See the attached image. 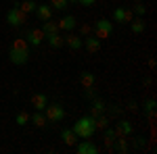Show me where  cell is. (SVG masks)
<instances>
[{"mask_svg": "<svg viewBox=\"0 0 157 154\" xmlns=\"http://www.w3.org/2000/svg\"><path fill=\"white\" fill-rule=\"evenodd\" d=\"M113 34V23L109 19H98L94 27H92V36H97L98 40H107Z\"/></svg>", "mask_w": 157, "mask_h": 154, "instance_id": "obj_4", "label": "cell"}, {"mask_svg": "<svg viewBox=\"0 0 157 154\" xmlns=\"http://www.w3.org/2000/svg\"><path fill=\"white\" fill-rule=\"evenodd\" d=\"M15 123H17L19 127L27 125V123H29V115H27V110H19V113H17V117H15Z\"/></svg>", "mask_w": 157, "mask_h": 154, "instance_id": "obj_27", "label": "cell"}, {"mask_svg": "<svg viewBox=\"0 0 157 154\" xmlns=\"http://www.w3.org/2000/svg\"><path fill=\"white\" fill-rule=\"evenodd\" d=\"M67 2H69V4H78V0H67Z\"/></svg>", "mask_w": 157, "mask_h": 154, "instance_id": "obj_39", "label": "cell"}, {"mask_svg": "<svg viewBox=\"0 0 157 154\" xmlns=\"http://www.w3.org/2000/svg\"><path fill=\"white\" fill-rule=\"evenodd\" d=\"M94 123H97V131H103L105 127L111 125V117H109L107 113H103V115H98V117L94 119Z\"/></svg>", "mask_w": 157, "mask_h": 154, "instance_id": "obj_23", "label": "cell"}, {"mask_svg": "<svg viewBox=\"0 0 157 154\" xmlns=\"http://www.w3.org/2000/svg\"><path fill=\"white\" fill-rule=\"evenodd\" d=\"M57 27H59V31H73L78 27V19L73 15H65L57 21Z\"/></svg>", "mask_w": 157, "mask_h": 154, "instance_id": "obj_9", "label": "cell"}, {"mask_svg": "<svg viewBox=\"0 0 157 154\" xmlns=\"http://www.w3.org/2000/svg\"><path fill=\"white\" fill-rule=\"evenodd\" d=\"M149 69H155V59H149Z\"/></svg>", "mask_w": 157, "mask_h": 154, "instance_id": "obj_38", "label": "cell"}, {"mask_svg": "<svg viewBox=\"0 0 157 154\" xmlns=\"http://www.w3.org/2000/svg\"><path fill=\"white\" fill-rule=\"evenodd\" d=\"M124 115V108L120 104H109V117H121Z\"/></svg>", "mask_w": 157, "mask_h": 154, "instance_id": "obj_29", "label": "cell"}, {"mask_svg": "<svg viewBox=\"0 0 157 154\" xmlns=\"http://www.w3.org/2000/svg\"><path fill=\"white\" fill-rule=\"evenodd\" d=\"M147 119H149V123H153L155 121V110H149L147 113Z\"/></svg>", "mask_w": 157, "mask_h": 154, "instance_id": "obj_36", "label": "cell"}, {"mask_svg": "<svg viewBox=\"0 0 157 154\" xmlns=\"http://www.w3.org/2000/svg\"><path fill=\"white\" fill-rule=\"evenodd\" d=\"M80 83L84 85V90H86V88H94V83H97V79H94V73L82 71V73H80Z\"/></svg>", "mask_w": 157, "mask_h": 154, "instance_id": "obj_18", "label": "cell"}, {"mask_svg": "<svg viewBox=\"0 0 157 154\" xmlns=\"http://www.w3.org/2000/svg\"><path fill=\"white\" fill-rule=\"evenodd\" d=\"M46 104H48V96L46 94H34L32 96V106H34V110H44L46 108Z\"/></svg>", "mask_w": 157, "mask_h": 154, "instance_id": "obj_14", "label": "cell"}, {"mask_svg": "<svg viewBox=\"0 0 157 154\" xmlns=\"http://www.w3.org/2000/svg\"><path fill=\"white\" fill-rule=\"evenodd\" d=\"M75 150H78V154H97L98 152L97 144L90 142V138H88V140H82V142H78V144H75Z\"/></svg>", "mask_w": 157, "mask_h": 154, "instance_id": "obj_11", "label": "cell"}, {"mask_svg": "<svg viewBox=\"0 0 157 154\" xmlns=\"http://www.w3.org/2000/svg\"><path fill=\"white\" fill-rule=\"evenodd\" d=\"M46 42H48L50 48H63L65 46V42H63V36H61V31H57V34H50V36L44 38Z\"/></svg>", "mask_w": 157, "mask_h": 154, "instance_id": "obj_17", "label": "cell"}, {"mask_svg": "<svg viewBox=\"0 0 157 154\" xmlns=\"http://www.w3.org/2000/svg\"><path fill=\"white\" fill-rule=\"evenodd\" d=\"M34 13H36L38 21H48V19H52V9H50V4H38Z\"/></svg>", "mask_w": 157, "mask_h": 154, "instance_id": "obj_12", "label": "cell"}, {"mask_svg": "<svg viewBox=\"0 0 157 154\" xmlns=\"http://www.w3.org/2000/svg\"><path fill=\"white\" fill-rule=\"evenodd\" d=\"M9 59L13 65H25L29 60V44L25 38H15L9 46Z\"/></svg>", "mask_w": 157, "mask_h": 154, "instance_id": "obj_1", "label": "cell"}, {"mask_svg": "<svg viewBox=\"0 0 157 154\" xmlns=\"http://www.w3.org/2000/svg\"><path fill=\"white\" fill-rule=\"evenodd\" d=\"M84 96H86V98H88V100H92V98H94V96H97V92H94V88H86Z\"/></svg>", "mask_w": 157, "mask_h": 154, "instance_id": "obj_32", "label": "cell"}, {"mask_svg": "<svg viewBox=\"0 0 157 154\" xmlns=\"http://www.w3.org/2000/svg\"><path fill=\"white\" fill-rule=\"evenodd\" d=\"M132 2H140V0H132Z\"/></svg>", "mask_w": 157, "mask_h": 154, "instance_id": "obj_40", "label": "cell"}, {"mask_svg": "<svg viewBox=\"0 0 157 154\" xmlns=\"http://www.w3.org/2000/svg\"><path fill=\"white\" fill-rule=\"evenodd\" d=\"M29 123H34L36 127H46L48 121H46V117H44V110H34V113L29 115Z\"/></svg>", "mask_w": 157, "mask_h": 154, "instance_id": "obj_16", "label": "cell"}, {"mask_svg": "<svg viewBox=\"0 0 157 154\" xmlns=\"http://www.w3.org/2000/svg\"><path fill=\"white\" fill-rule=\"evenodd\" d=\"M78 2H80V4H84V6H92L97 0H78Z\"/></svg>", "mask_w": 157, "mask_h": 154, "instance_id": "obj_35", "label": "cell"}, {"mask_svg": "<svg viewBox=\"0 0 157 154\" xmlns=\"http://www.w3.org/2000/svg\"><path fill=\"white\" fill-rule=\"evenodd\" d=\"M115 138H117V135H115V129H113L111 125L103 129V142H105V148H107V150H113V142H115Z\"/></svg>", "mask_w": 157, "mask_h": 154, "instance_id": "obj_15", "label": "cell"}, {"mask_svg": "<svg viewBox=\"0 0 157 154\" xmlns=\"http://www.w3.org/2000/svg\"><path fill=\"white\" fill-rule=\"evenodd\" d=\"M61 140L67 146H75L78 144V135L73 133V129H61Z\"/></svg>", "mask_w": 157, "mask_h": 154, "instance_id": "obj_19", "label": "cell"}, {"mask_svg": "<svg viewBox=\"0 0 157 154\" xmlns=\"http://www.w3.org/2000/svg\"><path fill=\"white\" fill-rule=\"evenodd\" d=\"M130 29H132V34H143L145 31V19L143 17H134L130 21Z\"/></svg>", "mask_w": 157, "mask_h": 154, "instance_id": "obj_22", "label": "cell"}, {"mask_svg": "<svg viewBox=\"0 0 157 154\" xmlns=\"http://www.w3.org/2000/svg\"><path fill=\"white\" fill-rule=\"evenodd\" d=\"M113 150L120 154H126L130 150V146H128V138H115V142H113Z\"/></svg>", "mask_w": 157, "mask_h": 154, "instance_id": "obj_21", "label": "cell"}, {"mask_svg": "<svg viewBox=\"0 0 157 154\" xmlns=\"http://www.w3.org/2000/svg\"><path fill=\"white\" fill-rule=\"evenodd\" d=\"M145 110H147V113H149V110H155V100H153V98L145 102Z\"/></svg>", "mask_w": 157, "mask_h": 154, "instance_id": "obj_33", "label": "cell"}, {"mask_svg": "<svg viewBox=\"0 0 157 154\" xmlns=\"http://www.w3.org/2000/svg\"><path fill=\"white\" fill-rule=\"evenodd\" d=\"M113 21L115 23H126V9L124 6H117L113 11Z\"/></svg>", "mask_w": 157, "mask_h": 154, "instance_id": "obj_26", "label": "cell"}, {"mask_svg": "<svg viewBox=\"0 0 157 154\" xmlns=\"http://www.w3.org/2000/svg\"><path fill=\"white\" fill-rule=\"evenodd\" d=\"M63 42H65V46L69 48V50H80V48L84 46V38L75 36L73 31H67V36H63Z\"/></svg>", "mask_w": 157, "mask_h": 154, "instance_id": "obj_7", "label": "cell"}, {"mask_svg": "<svg viewBox=\"0 0 157 154\" xmlns=\"http://www.w3.org/2000/svg\"><path fill=\"white\" fill-rule=\"evenodd\" d=\"M132 19H134V13L130 11V9H126V23H130Z\"/></svg>", "mask_w": 157, "mask_h": 154, "instance_id": "obj_34", "label": "cell"}, {"mask_svg": "<svg viewBox=\"0 0 157 154\" xmlns=\"http://www.w3.org/2000/svg\"><path fill=\"white\" fill-rule=\"evenodd\" d=\"M82 48H86L88 52H98V50H101V40H98L97 36L90 34V36L84 38V46H82Z\"/></svg>", "mask_w": 157, "mask_h": 154, "instance_id": "obj_13", "label": "cell"}, {"mask_svg": "<svg viewBox=\"0 0 157 154\" xmlns=\"http://www.w3.org/2000/svg\"><path fill=\"white\" fill-rule=\"evenodd\" d=\"M90 34H92V27H90V25H88V23H84V25H80V34H78V36H82V38H86V36H90Z\"/></svg>", "mask_w": 157, "mask_h": 154, "instance_id": "obj_30", "label": "cell"}, {"mask_svg": "<svg viewBox=\"0 0 157 154\" xmlns=\"http://www.w3.org/2000/svg\"><path fill=\"white\" fill-rule=\"evenodd\" d=\"M113 129H115V135H117V138H130V135H132V123H130V121H126V119H120V121H117V123H115V127H113Z\"/></svg>", "mask_w": 157, "mask_h": 154, "instance_id": "obj_8", "label": "cell"}, {"mask_svg": "<svg viewBox=\"0 0 157 154\" xmlns=\"http://www.w3.org/2000/svg\"><path fill=\"white\" fill-rule=\"evenodd\" d=\"M25 40H27V44L29 46H40L42 44V40H44V31H42V27H29L27 31H25Z\"/></svg>", "mask_w": 157, "mask_h": 154, "instance_id": "obj_6", "label": "cell"}, {"mask_svg": "<svg viewBox=\"0 0 157 154\" xmlns=\"http://www.w3.org/2000/svg\"><path fill=\"white\" fill-rule=\"evenodd\" d=\"M71 129L80 140H88V138H92L97 133V123H94V119L90 117V115H86V117H80L73 123Z\"/></svg>", "mask_w": 157, "mask_h": 154, "instance_id": "obj_2", "label": "cell"}, {"mask_svg": "<svg viewBox=\"0 0 157 154\" xmlns=\"http://www.w3.org/2000/svg\"><path fill=\"white\" fill-rule=\"evenodd\" d=\"M130 11L136 15V17H145V13H147V6H145V2L140 0V2H134V6L130 9Z\"/></svg>", "mask_w": 157, "mask_h": 154, "instance_id": "obj_28", "label": "cell"}, {"mask_svg": "<svg viewBox=\"0 0 157 154\" xmlns=\"http://www.w3.org/2000/svg\"><path fill=\"white\" fill-rule=\"evenodd\" d=\"M42 31H44V38L50 36V34H57V31H59L57 21H52V19H48V21H42Z\"/></svg>", "mask_w": 157, "mask_h": 154, "instance_id": "obj_24", "label": "cell"}, {"mask_svg": "<svg viewBox=\"0 0 157 154\" xmlns=\"http://www.w3.org/2000/svg\"><path fill=\"white\" fill-rule=\"evenodd\" d=\"M50 9L52 11H67L69 9V2L67 0H50Z\"/></svg>", "mask_w": 157, "mask_h": 154, "instance_id": "obj_25", "label": "cell"}, {"mask_svg": "<svg viewBox=\"0 0 157 154\" xmlns=\"http://www.w3.org/2000/svg\"><path fill=\"white\" fill-rule=\"evenodd\" d=\"M132 140H134V146H136L138 150H140V148H145V146H147V140L143 138V135H136V138H132Z\"/></svg>", "mask_w": 157, "mask_h": 154, "instance_id": "obj_31", "label": "cell"}, {"mask_svg": "<svg viewBox=\"0 0 157 154\" xmlns=\"http://www.w3.org/2000/svg\"><path fill=\"white\" fill-rule=\"evenodd\" d=\"M103 113H107V104H105V100H101V98H92L90 100V117L97 119L98 115H103Z\"/></svg>", "mask_w": 157, "mask_h": 154, "instance_id": "obj_10", "label": "cell"}, {"mask_svg": "<svg viewBox=\"0 0 157 154\" xmlns=\"http://www.w3.org/2000/svg\"><path fill=\"white\" fill-rule=\"evenodd\" d=\"M19 11H23L25 15H32V13L36 11V6H38V2L36 0H23V2H19V4H15Z\"/></svg>", "mask_w": 157, "mask_h": 154, "instance_id": "obj_20", "label": "cell"}, {"mask_svg": "<svg viewBox=\"0 0 157 154\" xmlns=\"http://www.w3.org/2000/svg\"><path fill=\"white\" fill-rule=\"evenodd\" d=\"M128 110H136V102H134V100H132V102H128Z\"/></svg>", "mask_w": 157, "mask_h": 154, "instance_id": "obj_37", "label": "cell"}, {"mask_svg": "<svg viewBox=\"0 0 157 154\" xmlns=\"http://www.w3.org/2000/svg\"><path fill=\"white\" fill-rule=\"evenodd\" d=\"M6 23L13 25V27H21V25L27 23V15L23 11H19L17 6H13L11 11L6 13Z\"/></svg>", "mask_w": 157, "mask_h": 154, "instance_id": "obj_5", "label": "cell"}, {"mask_svg": "<svg viewBox=\"0 0 157 154\" xmlns=\"http://www.w3.org/2000/svg\"><path fill=\"white\" fill-rule=\"evenodd\" d=\"M44 117H46L48 123H61L65 119V110H63V106L59 102H52V104L48 102L46 108H44Z\"/></svg>", "mask_w": 157, "mask_h": 154, "instance_id": "obj_3", "label": "cell"}]
</instances>
